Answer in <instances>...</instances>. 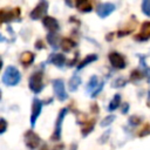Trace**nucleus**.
Returning a JSON list of instances; mask_svg holds the SVG:
<instances>
[{"label":"nucleus","mask_w":150,"mask_h":150,"mask_svg":"<svg viewBox=\"0 0 150 150\" xmlns=\"http://www.w3.org/2000/svg\"><path fill=\"white\" fill-rule=\"evenodd\" d=\"M20 80H21V74H20L19 69L15 68L14 66H8L2 75V82L6 86L14 87V86L19 84Z\"/></svg>","instance_id":"f257e3e1"},{"label":"nucleus","mask_w":150,"mask_h":150,"mask_svg":"<svg viewBox=\"0 0 150 150\" xmlns=\"http://www.w3.org/2000/svg\"><path fill=\"white\" fill-rule=\"evenodd\" d=\"M97 55L96 54H89V55H87L80 63H79V66H77V69L80 70V69H82V68H84L87 64H89V63H91V62H94V61H96L97 60Z\"/></svg>","instance_id":"6ab92c4d"},{"label":"nucleus","mask_w":150,"mask_h":150,"mask_svg":"<svg viewBox=\"0 0 150 150\" xmlns=\"http://www.w3.org/2000/svg\"><path fill=\"white\" fill-rule=\"evenodd\" d=\"M138 41H145L150 39V21H145L141 26V32L135 36Z\"/></svg>","instance_id":"f8f14e48"},{"label":"nucleus","mask_w":150,"mask_h":150,"mask_svg":"<svg viewBox=\"0 0 150 150\" xmlns=\"http://www.w3.org/2000/svg\"><path fill=\"white\" fill-rule=\"evenodd\" d=\"M129 110V103H123V107H122V114H127Z\"/></svg>","instance_id":"72a5a7b5"},{"label":"nucleus","mask_w":150,"mask_h":150,"mask_svg":"<svg viewBox=\"0 0 150 150\" xmlns=\"http://www.w3.org/2000/svg\"><path fill=\"white\" fill-rule=\"evenodd\" d=\"M142 12L145 15L150 16V0H144L142 2Z\"/></svg>","instance_id":"a878e982"},{"label":"nucleus","mask_w":150,"mask_h":150,"mask_svg":"<svg viewBox=\"0 0 150 150\" xmlns=\"http://www.w3.org/2000/svg\"><path fill=\"white\" fill-rule=\"evenodd\" d=\"M7 130V121L5 118H0V134H4Z\"/></svg>","instance_id":"cd10ccee"},{"label":"nucleus","mask_w":150,"mask_h":150,"mask_svg":"<svg viewBox=\"0 0 150 150\" xmlns=\"http://www.w3.org/2000/svg\"><path fill=\"white\" fill-rule=\"evenodd\" d=\"M108 59H109V61L114 68H117V69H124L125 68V59L122 54H120L117 52H111V53H109Z\"/></svg>","instance_id":"0eeeda50"},{"label":"nucleus","mask_w":150,"mask_h":150,"mask_svg":"<svg viewBox=\"0 0 150 150\" xmlns=\"http://www.w3.org/2000/svg\"><path fill=\"white\" fill-rule=\"evenodd\" d=\"M144 75H145L146 81L150 83V67H149V66H148L146 68H144Z\"/></svg>","instance_id":"2f4dec72"},{"label":"nucleus","mask_w":150,"mask_h":150,"mask_svg":"<svg viewBox=\"0 0 150 150\" xmlns=\"http://www.w3.org/2000/svg\"><path fill=\"white\" fill-rule=\"evenodd\" d=\"M23 141H25L26 146H27L28 149H30V150H35V149L39 146L40 142H41L40 136H39L38 134H35L33 130H27V131L25 132V135H23Z\"/></svg>","instance_id":"20e7f679"},{"label":"nucleus","mask_w":150,"mask_h":150,"mask_svg":"<svg viewBox=\"0 0 150 150\" xmlns=\"http://www.w3.org/2000/svg\"><path fill=\"white\" fill-rule=\"evenodd\" d=\"M40 150H50V149L48 148V145H46V144H45V145H42V146H41V149H40Z\"/></svg>","instance_id":"e433bc0d"},{"label":"nucleus","mask_w":150,"mask_h":150,"mask_svg":"<svg viewBox=\"0 0 150 150\" xmlns=\"http://www.w3.org/2000/svg\"><path fill=\"white\" fill-rule=\"evenodd\" d=\"M148 94H149V101H148V105H150V91H149Z\"/></svg>","instance_id":"ea45409f"},{"label":"nucleus","mask_w":150,"mask_h":150,"mask_svg":"<svg viewBox=\"0 0 150 150\" xmlns=\"http://www.w3.org/2000/svg\"><path fill=\"white\" fill-rule=\"evenodd\" d=\"M94 127H95V121H94V120L86 122V123H84V127L82 128V136L86 137L87 135H89V134L93 131Z\"/></svg>","instance_id":"4be33fe9"},{"label":"nucleus","mask_w":150,"mask_h":150,"mask_svg":"<svg viewBox=\"0 0 150 150\" xmlns=\"http://www.w3.org/2000/svg\"><path fill=\"white\" fill-rule=\"evenodd\" d=\"M68 112V108H62L57 115L56 122H55V129L52 135V141H59L61 138V130H62V122Z\"/></svg>","instance_id":"7ed1b4c3"},{"label":"nucleus","mask_w":150,"mask_h":150,"mask_svg":"<svg viewBox=\"0 0 150 150\" xmlns=\"http://www.w3.org/2000/svg\"><path fill=\"white\" fill-rule=\"evenodd\" d=\"M149 134H150V124H146V125L141 130L139 137H144V136H146V135H149Z\"/></svg>","instance_id":"c85d7f7f"},{"label":"nucleus","mask_w":150,"mask_h":150,"mask_svg":"<svg viewBox=\"0 0 150 150\" xmlns=\"http://www.w3.org/2000/svg\"><path fill=\"white\" fill-rule=\"evenodd\" d=\"M45 47V45H43V42L41 41V40H38L36 42H35V48L36 49H42Z\"/></svg>","instance_id":"473e14b6"},{"label":"nucleus","mask_w":150,"mask_h":150,"mask_svg":"<svg viewBox=\"0 0 150 150\" xmlns=\"http://www.w3.org/2000/svg\"><path fill=\"white\" fill-rule=\"evenodd\" d=\"M103 87H104V82H101V83H100V86H98V87H97V88L91 93V97H96V96L98 95V93L103 89Z\"/></svg>","instance_id":"7c9ffc66"},{"label":"nucleus","mask_w":150,"mask_h":150,"mask_svg":"<svg viewBox=\"0 0 150 150\" xmlns=\"http://www.w3.org/2000/svg\"><path fill=\"white\" fill-rule=\"evenodd\" d=\"M42 23L49 30V33H55L60 28V25H59L57 20L55 18H53V16H49V15H46L42 19Z\"/></svg>","instance_id":"9b49d317"},{"label":"nucleus","mask_w":150,"mask_h":150,"mask_svg":"<svg viewBox=\"0 0 150 150\" xmlns=\"http://www.w3.org/2000/svg\"><path fill=\"white\" fill-rule=\"evenodd\" d=\"M80 84H81V77L79 75H73L68 81V89L70 91H76Z\"/></svg>","instance_id":"f3484780"},{"label":"nucleus","mask_w":150,"mask_h":150,"mask_svg":"<svg viewBox=\"0 0 150 150\" xmlns=\"http://www.w3.org/2000/svg\"><path fill=\"white\" fill-rule=\"evenodd\" d=\"M47 42L52 46V48L56 49L59 47V43H61L60 38L56 35V33H48L47 34Z\"/></svg>","instance_id":"a211bd4d"},{"label":"nucleus","mask_w":150,"mask_h":150,"mask_svg":"<svg viewBox=\"0 0 150 150\" xmlns=\"http://www.w3.org/2000/svg\"><path fill=\"white\" fill-rule=\"evenodd\" d=\"M125 84H127V80L123 79V77H118L112 82V87L114 88H121V87H124Z\"/></svg>","instance_id":"393cba45"},{"label":"nucleus","mask_w":150,"mask_h":150,"mask_svg":"<svg viewBox=\"0 0 150 150\" xmlns=\"http://www.w3.org/2000/svg\"><path fill=\"white\" fill-rule=\"evenodd\" d=\"M114 11H115V5L111 2H101L96 7V13L102 19L109 16Z\"/></svg>","instance_id":"6e6552de"},{"label":"nucleus","mask_w":150,"mask_h":150,"mask_svg":"<svg viewBox=\"0 0 150 150\" xmlns=\"http://www.w3.org/2000/svg\"><path fill=\"white\" fill-rule=\"evenodd\" d=\"M34 59H35L34 53H32V52H29V50H26V52L21 53V55H20V62H21V64H22L23 67L30 66V64L34 62Z\"/></svg>","instance_id":"ddd939ff"},{"label":"nucleus","mask_w":150,"mask_h":150,"mask_svg":"<svg viewBox=\"0 0 150 150\" xmlns=\"http://www.w3.org/2000/svg\"><path fill=\"white\" fill-rule=\"evenodd\" d=\"M110 131H111V130H107V131H105V132L100 137V139H98V141H100V143H101V144L107 142V139H108V138H109V136H110Z\"/></svg>","instance_id":"c756f323"},{"label":"nucleus","mask_w":150,"mask_h":150,"mask_svg":"<svg viewBox=\"0 0 150 150\" xmlns=\"http://www.w3.org/2000/svg\"><path fill=\"white\" fill-rule=\"evenodd\" d=\"M20 16V8H14L11 11L6 9H0V25L4 22H9L13 19H16Z\"/></svg>","instance_id":"1a4fd4ad"},{"label":"nucleus","mask_w":150,"mask_h":150,"mask_svg":"<svg viewBox=\"0 0 150 150\" xmlns=\"http://www.w3.org/2000/svg\"><path fill=\"white\" fill-rule=\"evenodd\" d=\"M53 88H54V93L55 96L59 101H66L68 98V95L66 93V88H64V82L61 79H56L53 80Z\"/></svg>","instance_id":"423d86ee"},{"label":"nucleus","mask_w":150,"mask_h":150,"mask_svg":"<svg viewBox=\"0 0 150 150\" xmlns=\"http://www.w3.org/2000/svg\"><path fill=\"white\" fill-rule=\"evenodd\" d=\"M97 87H98V79H97L96 75H93L90 77V80L88 81V83H87V90L93 93Z\"/></svg>","instance_id":"412c9836"},{"label":"nucleus","mask_w":150,"mask_h":150,"mask_svg":"<svg viewBox=\"0 0 150 150\" xmlns=\"http://www.w3.org/2000/svg\"><path fill=\"white\" fill-rule=\"evenodd\" d=\"M120 103H121V95H120V94H116V95L112 97V100L110 101L109 105H108L109 111H114V110H116V109L120 107Z\"/></svg>","instance_id":"aec40b11"},{"label":"nucleus","mask_w":150,"mask_h":150,"mask_svg":"<svg viewBox=\"0 0 150 150\" xmlns=\"http://www.w3.org/2000/svg\"><path fill=\"white\" fill-rule=\"evenodd\" d=\"M128 122H129V124H130V125H134V127H135V125H138V124L142 122V118H141L139 116L132 115V116H130V117H129V121H128Z\"/></svg>","instance_id":"bb28decb"},{"label":"nucleus","mask_w":150,"mask_h":150,"mask_svg":"<svg viewBox=\"0 0 150 150\" xmlns=\"http://www.w3.org/2000/svg\"><path fill=\"white\" fill-rule=\"evenodd\" d=\"M144 77V74H142L138 69H135V70H132L131 73H130V80L132 81V82H137V81H139L141 79H143Z\"/></svg>","instance_id":"5701e85b"},{"label":"nucleus","mask_w":150,"mask_h":150,"mask_svg":"<svg viewBox=\"0 0 150 150\" xmlns=\"http://www.w3.org/2000/svg\"><path fill=\"white\" fill-rule=\"evenodd\" d=\"M1 68H2V60H1V57H0V70H1Z\"/></svg>","instance_id":"58836bf2"},{"label":"nucleus","mask_w":150,"mask_h":150,"mask_svg":"<svg viewBox=\"0 0 150 150\" xmlns=\"http://www.w3.org/2000/svg\"><path fill=\"white\" fill-rule=\"evenodd\" d=\"M76 62H77V56H75V57L69 62V66H70V67H73V66H74V63H76Z\"/></svg>","instance_id":"f704fd0d"},{"label":"nucleus","mask_w":150,"mask_h":150,"mask_svg":"<svg viewBox=\"0 0 150 150\" xmlns=\"http://www.w3.org/2000/svg\"><path fill=\"white\" fill-rule=\"evenodd\" d=\"M6 39H5V36L2 35V34H0V42H4Z\"/></svg>","instance_id":"4c0bfd02"},{"label":"nucleus","mask_w":150,"mask_h":150,"mask_svg":"<svg viewBox=\"0 0 150 150\" xmlns=\"http://www.w3.org/2000/svg\"><path fill=\"white\" fill-rule=\"evenodd\" d=\"M42 79H43V74H42V71H40V70L34 71V73L29 76L28 86H29V89H30L33 93L39 94V93L43 89V82H42Z\"/></svg>","instance_id":"f03ea898"},{"label":"nucleus","mask_w":150,"mask_h":150,"mask_svg":"<svg viewBox=\"0 0 150 150\" xmlns=\"http://www.w3.org/2000/svg\"><path fill=\"white\" fill-rule=\"evenodd\" d=\"M115 115H108L107 117H104L102 121H101V123H100V125L101 127H108V125H110L114 121H115Z\"/></svg>","instance_id":"b1692460"},{"label":"nucleus","mask_w":150,"mask_h":150,"mask_svg":"<svg viewBox=\"0 0 150 150\" xmlns=\"http://www.w3.org/2000/svg\"><path fill=\"white\" fill-rule=\"evenodd\" d=\"M47 11H48V2L45 1V0H42V1H40V2L34 7V9L30 12L29 16H30L32 20L43 19V18L46 16Z\"/></svg>","instance_id":"39448f33"},{"label":"nucleus","mask_w":150,"mask_h":150,"mask_svg":"<svg viewBox=\"0 0 150 150\" xmlns=\"http://www.w3.org/2000/svg\"><path fill=\"white\" fill-rule=\"evenodd\" d=\"M75 6L82 13H88V12H91V9H93L91 4L87 0H79V1L75 2Z\"/></svg>","instance_id":"2eb2a0df"},{"label":"nucleus","mask_w":150,"mask_h":150,"mask_svg":"<svg viewBox=\"0 0 150 150\" xmlns=\"http://www.w3.org/2000/svg\"><path fill=\"white\" fill-rule=\"evenodd\" d=\"M42 101L39 100V98H34L33 100V103H32V114H30V125L32 127H35V122L38 120V117L40 116L41 114V110H42Z\"/></svg>","instance_id":"9d476101"},{"label":"nucleus","mask_w":150,"mask_h":150,"mask_svg":"<svg viewBox=\"0 0 150 150\" xmlns=\"http://www.w3.org/2000/svg\"><path fill=\"white\" fill-rule=\"evenodd\" d=\"M75 46H76V43H75L70 38H63V39L61 40V43H60V47H61L62 50L66 52V53L70 52Z\"/></svg>","instance_id":"dca6fc26"},{"label":"nucleus","mask_w":150,"mask_h":150,"mask_svg":"<svg viewBox=\"0 0 150 150\" xmlns=\"http://www.w3.org/2000/svg\"><path fill=\"white\" fill-rule=\"evenodd\" d=\"M47 63H53L57 67H62L66 63V57L63 56V54H50Z\"/></svg>","instance_id":"4468645a"},{"label":"nucleus","mask_w":150,"mask_h":150,"mask_svg":"<svg viewBox=\"0 0 150 150\" xmlns=\"http://www.w3.org/2000/svg\"><path fill=\"white\" fill-rule=\"evenodd\" d=\"M112 35H114V33H110V34H108V35H107V41H110V40L112 39V38H111Z\"/></svg>","instance_id":"c9c22d12"}]
</instances>
